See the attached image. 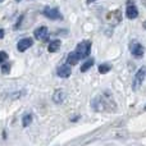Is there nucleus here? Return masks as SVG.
I'll return each mask as SVG.
<instances>
[{
	"instance_id": "f257e3e1",
	"label": "nucleus",
	"mask_w": 146,
	"mask_h": 146,
	"mask_svg": "<svg viewBox=\"0 0 146 146\" xmlns=\"http://www.w3.org/2000/svg\"><path fill=\"white\" fill-rule=\"evenodd\" d=\"M76 53L78 54L80 59H83V58H87L88 54L91 53V42L90 41H82L77 45L76 48Z\"/></svg>"
},
{
	"instance_id": "f03ea898",
	"label": "nucleus",
	"mask_w": 146,
	"mask_h": 146,
	"mask_svg": "<svg viewBox=\"0 0 146 146\" xmlns=\"http://www.w3.org/2000/svg\"><path fill=\"white\" fill-rule=\"evenodd\" d=\"M145 77H146V68L145 67H142V68H140L139 71L136 72V74H135L133 83H132V88H133L135 91L140 88V86H141L142 82H144Z\"/></svg>"
},
{
	"instance_id": "7ed1b4c3",
	"label": "nucleus",
	"mask_w": 146,
	"mask_h": 146,
	"mask_svg": "<svg viewBox=\"0 0 146 146\" xmlns=\"http://www.w3.org/2000/svg\"><path fill=\"white\" fill-rule=\"evenodd\" d=\"M129 48H131V54L135 56V58L141 59L142 56H144L145 50H144V46H142L140 42H137V41H132Z\"/></svg>"
},
{
	"instance_id": "20e7f679",
	"label": "nucleus",
	"mask_w": 146,
	"mask_h": 146,
	"mask_svg": "<svg viewBox=\"0 0 146 146\" xmlns=\"http://www.w3.org/2000/svg\"><path fill=\"white\" fill-rule=\"evenodd\" d=\"M44 15L45 17H48V18H50V19H53V21H60V19H63V15L60 14V12H59V9H56V8H45L44 9Z\"/></svg>"
},
{
	"instance_id": "39448f33",
	"label": "nucleus",
	"mask_w": 146,
	"mask_h": 146,
	"mask_svg": "<svg viewBox=\"0 0 146 146\" xmlns=\"http://www.w3.org/2000/svg\"><path fill=\"white\" fill-rule=\"evenodd\" d=\"M32 45H33V40H32V38L26 37V38H22V40L18 41L17 48H18V51L23 53V51H26L27 49H30Z\"/></svg>"
},
{
	"instance_id": "423d86ee",
	"label": "nucleus",
	"mask_w": 146,
	"mask_h": 146,
	"mask_svg": "<svg viewBox=\"0 0 146 146\" xmlns=\"http://www.w3.org/2000/svg\"><path fill=\"white\" fill-rule=\"evenodd\" d=\"M33 36H35L36 40H46L49 36V31L45 26H41V27L36 28V30L33 31Z\"/></svg>"
},
{
	"instance_id": "0eeeda50",
	"label": "nucleus",
	"mask_w": 146,
	"mask_h": 146,
	"mask_svg": "<svg viewBox=\"0 0 146 146\" xmlns=\"http://www.w3.org/2000/svg\"><path fill=\"white\" fill-rule=\"evenodd\" d=\"M66 98H67V94L63 88H58V90H55L53 94V101L55 104H62L66 100Z\"/></svg>"
},
{
	"instance_id": "6e6552de",
	"label": "nucleus",
	"mask_w": 146,
	"mask_h": 146,
	"mask_svg": "<svg viewBox=\"0 0 146 146\" xmlns=\"http://www.w3.org/2000/svg\"><path fill=\"white\" fill-rule=\"evenodd\" d=\"M126 17L128 18V19H135V18L139 17V10H137V8L135 7L133 4L127 5V9H126Z\"/></svg>"
},
{
	"instance_id": "1a4fd4ad",
	"label": "nucleus",
	"mask_w": 146,
	"mask_h": 146,
	"mask_svg": "<svg viewBox=\"0 0 146 146\" xmlns=\"http://www.w3.org/2000/svg\"><path fill=\"white\" fill-rule=\"evenodd\" d=\"M71 67H68L67 64H63V66H60L58 68V71H56V74L59 76L60 78H68L69 76H71Z\"/></svg>"
},
{
	"instance_id": "9d476101",
	"label": "nucleus",
	"mask_w": 146,
	"mask_h": 146,
	"mask_svg": "<svg viewBox=\"0 0 146 146\" xmlns=\"http://www.w3.org/2000/svg\"><path fill=\"white\" fill-rule=\"evenodd\" d=\"M78 60H80V56H78V54L76 53V51H72V53H69L68 56H67V63L71 64V66H74V64H77Z\"/></svg>"
},
{
	"instance_id": "9b49d317",
	"label": "nucleus",
	"mask_w": 146,
	"mask_h": 146,
	"mask_svg": "<svg viewBox=\"0 0 146 146\" xmlns=\"http://www.w3.org/2000/svg\"><path fill=\"white\" fill-rule=\"evenodd\" d=\"M60 41L59 40H54V41H51L50 44H49V46H48V50L50 51V53H56V51L60 49Z\"/></svg>"
},
{
	"instance_id": "f8f14e48",
	"label": "nucleus",
	"mask_w": 146,
	"mask_h": 146,
	"mask_svg": "<svg viewBox=\"0 0 146 146\" xmlns=\"http://www.w3.org/2000/svg\"><path fill=\"white\" fill-rule=\"evenodd\" d=\"M92 66H94V59L92 58L87 59V60L83 62V64L81 66V72H87Z\"/></svg>"
},
{
	"instance_id": "ddd939ff",
	"label": "nucleus",
	"mask_w": 146,
	"mask_h": 146,
	"mask_svg": "<svg viewBox=\"0 0 146 146\" xmlns=\"http://www.w3.org/2000/svg\"><path fill=\"white\" fill-rule=\"evenodd\" d=\"M31 123H32V114H31V113L25 114V115H23V118H22V126L23 127H28Z\"/></svg>"
},
{
	"instance_id": "4468645a",
	"label": "nucleus",
	"mask_w": 146,
	"mask_h": 146,
	"mask_svg": "<svg viewBox=\"0 0 146 146\" xmlns=\"http://www.w3.org/2000/svg\"><path fill=\"white\" fill-rule=\"evenodd\" d=\"M110 69H111V64H109V63H103V64H100V66H99V72H100L101 74L108 73Z\"/></svg>"
},
{
	"instance_id": "2eb2a0df",
	"label": "nucleus",
	"mask_w": 146,
	"mask_h": 146,
	"mask_svg": "<svg viewBox=\"0 0 146 146\" xmlns=\"http://www.w3.org/2000/svg\"><path fill=\"white\" fill-rule=\"evenodd\" d=\"M8 60V53L7 51H0V66H1L3 63H5V62Z\"/></svg>"
},
{
	"instance_id": "dca6fc26",
	"label": "nucleus",
	"mask_w": 146,
	"mask_h": 146,
	"mask_svg": "<svg viewBox=\"0 0 146 146\" xmlns=\"http://www.w3.org/2000/svg\"><path fill=\"white\" fill-rule=\"evenodd\" d=\"M9 71H10V64L7 63V62H5V63H3L1 64V72L4 73V74H8Z\"/></svg>"
},
{
	"instance_id": "f3484780",
	"label": "nucleus",
	"mask_w": 146,
	"mask_h": 146,
	"mask_svg": "<svg viewBox=\"0 0 146 146\" xmlns=\"http://www.w3.org/2000/svg\"><path fill=\"white\" fill-rule=\"evenodd\" d=\"M4 30H1V28H0V38H3V37H4Z\"/></svg>"
},
{
	"instance_id": "a211bd4d",
	"label": "nucleus",
	"mask_w": 146,
	"mask_h": 146,
	"mask_svg": "<svg viewBox=\"0 0 146 146\" xmlns=\"http://www.w3.org/2000/svg\"><path fill=\"white\" fill-rule=\"evenodd\" d=\"M92 1H95V0H86V3H92Z\"/></svg>"
},
{
	"instance_id": "6ab92c4d",
	"label": "nucleus",
	"mask_w": 146,
	"mask_h": 146,
	"mask_svg": "<svg viewBox=\"0 0 146 146\" xmlns=\"http://www.w3.org/2000/svg\"><path fill=\"white\" fill-rule=\"evenodd\" d=\"M15 1H17V3H19V1H21V0H15Z\"/></svg>"
},
{
	"instance_id": "aec40b11",
	"label": "nucleus",
	"mask_w": 146,
	"mask_h": 146,
	"mask_svg": "<svg viewBox=\"0 0 146 146\" xmlns=\"http://www.w3.org/2000/svg\"><path fill=\"white\" fill-rule=\"evenodd\" d=\"M144 26H145V28H146V22H145V25H144Z\"/></svg>"
},
{
	"instance_id": "412c9836",
	"label": "nucleus",
	"mask_w": 146,
	"mask_h": 146,
	"mask_svg": "<svg viewBox=\"0 0 146 146\" xmlns=\"http://www.w3.org/2000/svg\"><path fill=\"white\" fill-rule=\"evenodd\" d=\"M145 110H146V105H145Z\"/></svg>"
},
{
	"instance_id": "4be33fe9",
	"label": "nucleus",
	"mask_w": 146,
	"mask_h": 146,
	"mask_svg": "<svg viewBox=\"0 0 146 146\" xmlns=\"http://www.w3.org/2000/svg\"><path fill=\"white\" fill-rule=\"evenodd\" d=\"M1 1H3V0H0V3H1Z\"/></svg>"
}]
</instances>
